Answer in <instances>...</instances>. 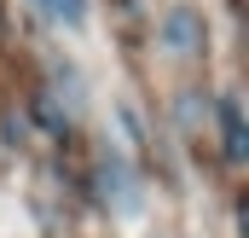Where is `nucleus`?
Wrapping results in <instances>:
<instances>
[{
	"mask_svg": "<svg viewBox=\"0 0 249 238\" xmlns=\"http://www.w3.org/2000/svg\"><path fill=\"white\" fill-rule=\"evenodd\" d=\"M47 23H64V29H81L87 23V0H29Z\"/></svg>",
	"mask_w": 249,
	"mask_h": 238,
	"instance_id": "nucleus-1",
	"label": "nucleus"
},
{
	"mask_svg": "<svg viewBox=\"0 0 249 238\" xmlns=\"http://www.w3.org/2000/svg\"><path fill=\"white\" fill-rule=\"evenodd\" d=\"M220 117H226V157H244V128H238V105L220 99Z\"/></svg>",
	"mask_w": 249,
	"mask_h": 238,
	"instance_id": "nucleus-2",
	"label": "nucleus"
}]
</instances>
